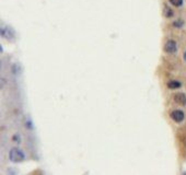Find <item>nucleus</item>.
<instances>
[{"instance_id": "obj_3", "label": "nucleus", "mask_w": 186, "mask_h": 175, "mask_svg": "<svg viewBox=\"0 0 186 175\" xmlns=\"http://www.w3.org/2000/svg\"><path fill=\"white\" fill-rule=\"evenodd\" d=\"M171 118L175 123H182L184 121V118H185V114L181 110H174L171 113Z\"/></svg>"}, {"instance_id": "obj_6", "label": "nucleus", "mask_w": 186, "mask_h": 175, "mask_svg": "<svg viewBox=\"0 0 186 175\" xmlns=\"http://www.w3.org/2000/svg\"><path fill=\"white\" fill-rule=\"evenodd\" d=\"M182 86V83L177 81V80H171V81H169L168 82V88L171 90H175V89H179L181 88Z\"/></svg>"}, {"instance_id": "obj_7", "label": "nucleus", "mask_w": 186, "mask_h": 175, "mask_svg": "<svg viewBox=\"0 0 186 175\" xmlns=\"http://www.w3.org/2000/svg\"><path fill=\"white\" fill-rule=\"evenodd\" d=\"M170 1V4H173L174 7H181L183 4V1L184 0H169Z\"/></svg>"}, {"instance_id": "obj_5", "label": "nucleus", "mask_w": 186, "mask_h": 175, "mask_svg": "<svg viewBox=\"0 0 186 175\" xmlns=\"http://www.w3.org/2000/svg\"><path fill=\"white\" fill-rule=\"evenodd\" d=\"M1 35L4 36V38L10 39L11 37L13 36V32L11 31V29H9L7 26H2V29H1Z\"/></svg>"}, {"instance_id": "obj_2", "label": "nucleus", "mask_w": 186, "mask_h": 175, "mask_svg": "<svg viewBox=\"0 0 186 175\" xmlns=\"http://www.w3.org/2000/svg\"><path fill=\"white\" fill-rule=\"evenodd\" d=\"M164 50L168 54H175L177 52V44L173 39H169L164 45Z\"/></svg>"}, {"instance_id": "obj_10", "label": "nucleus", "mask_w": 186, "mask_h": 175, "mask_svg": "<svg viewBox=\"0 0 186 175\" xmlns=\"http://www.w3.org/2000/svg\"><path fill=\"white\" fill-rule=\"evenodd\" d=\"M183 58H184V60L186 61V52H184V55H183Z\"/></svg>"}, {"instance_id": "obj_4", "label": "nucleus", "mask_w": 186, "mask_h": 175, "mask_svg": "<svg viewBox=\"0 0 186 175\" xmlns=\"http://www.w3.org/2000/svg\"><path fill=\"white\" fill-rule=\"evenodd\" d=\"M174 101L179 105H186V95L184 93H176L174 95Z\"/></svg>"}, {"instance_id": "obj_1", "label": "nucleus", "mask_w": 186, "mask_h": 175, "mask_svg": "<svg viewBox=\"0 0 186 175\" xmlns=\"http://www.w3.org/2000/svg\"><path fill=\"white\" fill-rule=\"evenodd\" d=\"M9 159L15 163H19V162H22L25 159V154L23 151L18 149V148H13L9 152Z\"/></svg>"}, {"instance_id": "obj_9", "label": "nucleus", "mask_w": 186, "mask_h": 175, "mask_svg": "<svg viewBox=\"0 0 186 175\" xmlns=\"http://www.w3.org/2000/svg\"><path fill=\"white\" fill-rule=\"evenodd\" d=\"M165 15H166L168 18L172 17V15H173V11H172L170 8H165Z\"/></svg>"}, {"instance_id": "obj_8", "label": "nucleus", "mask_w": 186, "mask_h": 175, "mask_svg": "<svg viewBox=\"0 0 186 175\" xmlns=\"http://www.w3.org/2000/svg\"><path fill=\"white\" fill-rule=\"evenodd\" d=\"M183 24H184V22H183L182 20H177V21H175L174 23H173V25L176 26V28H182Z\"/></svg>"}]
</instances>
